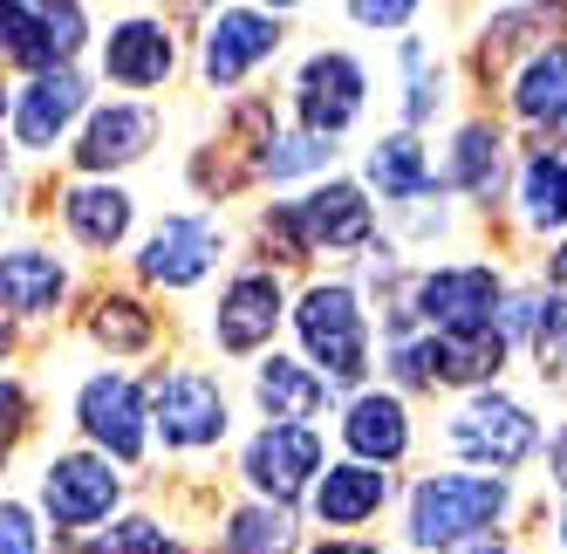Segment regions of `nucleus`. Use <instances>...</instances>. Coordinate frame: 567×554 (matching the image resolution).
Returning <instances> with one entry per match:
<instances>
[{
  "label": "nucleus",
  "instance_id": "24",
  "mask_svg": "<svg viewBox=\"0 0 567 554\" xmlns=\"http://www.w3.org/2000/svg\"><path fill=\"white\" fill-rule=\"evenodd\" d=\"M506 363V336L499 329H465V336H437V377L444 383H485Z\"/></svg>",
  "mask_w": 567,
  "mask_h": 554
},
{
  "label": "nucleus",
  "instance_id": "10",
  "mask_svg": "<svg viewBox=\"0 0 567 554\" xmlns=\"http://www.w3.org/2000/svg\"><path fill=\"white\" fill-rule=\"evenodd\" d=\"M295 110H301L308 137H321V144H329L336 131H349L355 110H362V69H355V55H315V62H301Z\"/></svg>",
  "mask_w": 567,
  "mask_h": 554
},
{
  "label": "nucleus",
  "instance_id": "12",
  "mask_svg": "<svg viewBox=\"0 0 567 554\" xmlns=\"http://www.w3.org/2000/svg\"><path fill=\"white\" fill-rule=\"evenodd\" d=\"M213 254H219L213 219H198V213H172L165 226L151 233V247H144V274H151V281H165V288H192L198 274L213 267Z\"/></svg>",
  "mask_w": 567,
  "mask_h": 554
},
{
  "label": "nucleus",
  "instance_id": "30",
  "mask_svg": "<svg viewBox=\"0 0 567 554\" xmlns=\"http://www.w3.org/2000/svg\"><path fill=\"white\" fill-rule=\"evenodd\" d=\"M96 554H178V541L157 527V521H124V527H110Z\"/></svg>",
  "mask_w": 567,
  "mask_h": 554
},
{
  "label": "nucleus",
  "instance_id": "39",
  "mask_svg": "<svg viewBox=\"0 0 567 554\" xmlns=\"http://www.w3.org/2000/svg\"><path fill=\"white\" fill-rule=\"evenodd\" d=\"M0 356H8V322H0Z\"/></svg>",
  "mask_w": 567,
  "mask_h": 554
},
{
  "label": "nucleus",
  "instance_id": "21",
  "mask_svg": "<svg viewBox=\"0 0 567 554\" xmlns=\"http://www.w3.org/2000/svg\"><path fill=\"white\" fill-rule=\"evenodd\" d=\"M62 219H69V233H75L83 247L110 254V247L131 233V192H124V185H75L69 199H62Z\"/></svg>",
  "mask_w": 567,
  "mask_h": 554
},
{
  "label": "nucleus",
  "instance_id": "28",
  "mask_svg": "<svg viewBox=\"0 0 567 554\" xmlns=\"http://www.w3.org/2000/svg\"><path fill=\"white\" fill-rule=\"evenodd\" d=\"M493 178H499V131L493 124H465L458 131V151H452V185L493 192Z\"/></svg>",
  "mask_w": 567,
  "mask_h": 554
},
{
  "label": "nucleus",
  "instance_id": "11",
  "mask_svg": "<svg viewBox=\"0 0 567 554\" xmlns=\"http://www.w3.org/2000/svg\"><path fill=\"white\" fill-rule=\"evenodd\" d=\"M280 49V21L260 14V8H226L206 34V83L213 90H233L254 62H267Z\"/></svg>",
  "mask_w": 567,
  "mask_h": 554
},
{
  "label": "nucleus",
  "instance_id": "7",
  "mask_svg": "<svg viewBox=\"0 0 567 554\" xmlns=\"http://www.w3.org/2000/svg\"><path fill=\"white\" fill-rule=\"evenodd\" d=\"M151 418H157V431H165L172 452H198V445L226 439V398H219V383L198 377V370H178V377L157 383Z\"/></svg>",
  "mask_w": 567,
  "mask_h": 554
},
{
  "label": "nucleus",
  "instance_id": "41",
  "mask_svg": "<svg viewBox=\"0 0 567 554\" xmlns=\"http://www.w3.org/2000/svg\"><path fill=\"white\" fill-rule=\"evenodd\" d=\"M0 110H8V96H0Z\"/></svg>",
  "mask_w": 567,
  "mask_h": 554
},
{
  "label": "nucleus",
  "instance_id": "4",
  "mask_svg": "<svg viewBox=\"0 0 567 554\" xmlns=\"http://www.w3.org/2000/svg\"><path fill=\"white\" fill-rule=\"evenodd\" d=\"M116 500H124V472H110V459L96 452H62L42 472V506L55 513V527H96Z\"/></svg>",
  "mask_w": 567,
  "mask_h": 554
},
{
  "label": "nucleus",
  "instance_id": "2",
  "mask_svg": "<svg viewBox=\"0 0 567 554\" xmlns=\"http://www.w3.org/2000/svg\"><path fill=\"white\" fill-rule=\"evenodd\" d=\"M295 329H301L308 356L336 383H355L362 370H370V336H362V308H355L349 288H329V281L308 288L301 308H295Z\"/></svg>",
  "mask_w": 567,
  "mask_h": 554
},
{
  "label": "nucleus",
  "instance_id": "14",
  "mask_svg": "<svg viewBox=\"0 0 567 554\" xmlns=\"http://www.w3.org/2000/svg\"><path fill=\"white\" fill-rule=\"evenodd\" d=\"M295 219H301V240L308 247H329V254H349V247H362L377 233L370 199H362L355 185H315L308 199L295 206Z\"/></svg>",
  "mask_w": 567,
  "mask_h": 554
},
{
  "label": "nucleus",
  "instance_id": "17",
  "mask_svg": "<svg viewBox=\"0 0 567 554\" xmlns=\"http://www.w3.org/2000/svg\"><path fill=\"white\" fill-rule=\"evenodd\" d=\"M274 322H280V281L274 274H239V281L226 288V301H219L213 336H219V349L247 356V349H260L274 336Z\"/></svg>",
  "mask_w": 567,
  "mask_h": 554
},
{
  "label": "nucleus",
  "instance_id": "38",
  "mask_svg": "<svg viewBox=\"0 0 567 554\" xmlns=\"http://www.w3.org/2000/svg\"><path fill=\"white\" fill-rule=\"evenodd\" d=\"M554 281L567 288V240H560V254H554Z\"/></svg>",
  "mask_w": 567,
  "mask_h": 554
},
{
  "label": "nucleus",
  "instance_id": "25",
  "mask_svg": "<svg viewBox=\"0 0 567 554\" xmlns=\"http://www.w3.org/2000/svg\"><path fill=\"white\" fill-rule=\"evenodd\" d=\"M370 178L383 185V199H424V192H431L424 144H417V137H383V144L370 151Z\"/></svg>",
  "mask_w": 567,
  "mask_h": 554
},
{
  "label": "nucleus",
  "instance_id": "9",
  "mask_svg": "<svg viewBox=\"0 0 567 554\" xmlns=\"http://www.w3.org/2000/svg\"><path fill=\"white\" fill-rule=\"evenodd\" d=\"M417 308L424 322L444 336H465V329H493V308H499V274L493 267H437L417 281Z\"/></svg>",
  "mask_w": 567,
  "mask_h": 554
},
{
  "label": "nucleus",
  "instance_id": "16",
  "mask_svg": "<svg viewBox=\"0 0 567 554\" xmlns=\"http://www.w3.org/2000/svg\"><path fill=\"white\" fill-rule=\"evenodd\" d=\"M157 137V116L144 103H110L90 116V131L83 144H75V165L83 172H116V165H131V157H144Z\"/></svg>",
  "mask_w": 567,
  "mask_h": 554
},
{
  "label": "nucleus",
  "instance_id": "19",
  "mask_svg": "<svg viewBox=\"0 0 567 554\" xmlns=\"http://www.w3.org/2000/svg\"><path fill=\"white\" fill-rule=\"evenodd\" d=\"M69 288V267L42 247H14V254H0V308H14V315H49Z\"/></svg>",
  "mask_w": 567,
  "mask_h": 554
},
{
  "label": "nucleus",
  "instance_id": "3",
  "mask_svg": "<svg viewBox=\"0 0 567 554\" xmlns=\"http://www.w3.org/2000/svg\"><path fill=\"white\" fill-rule=\"evenodd\" d=\"M452 445L465 459H478V465H493V480H499L506 465H519L540 445V424L526 418L513 398H499V390H478V398H465L458 418H452Z\"/></svg>",
  "mask_w": 567,
  "mask_h": 554
},
{
  "label": "nucleus",
  "instance_id": "37",
  "mask_svg": "<svg viewBox=\"0 0 567 554\" xmlns=\"http://www.w3.org/2000/svg\"><path fill=\"white\" fill-rule=\"evenodd\" d=\"M554 480H560V486H567V424H560V431H554Z\"/></svg>",
  "mask_w": 567,
  "mask_h": 554
},
{
  "label": "nucleus",
  "instance_id": "15",
  "mask_svg": "<svg viewBox=\"0 0 567 554\" xmlns=\"http://www.w3.org/2000/svg\"><path fill=\"white\" fill-rule=\"evenodd\" d=\"M83 103H90V90H83V75H75V69L34 75V83L21 90V103H14V137L28 151H49L75 124V110H83Z\"/></svg>",
  "mask_w": 567,
  "mask_h": 554
},
{
  "label": "nucleus",
  "instance_id": "20",
  "mask_svg": "<svg viewBox=\"0 0 567 554\" xmlns=\"http://www.w3.org/2000/svg\"><path fill=\"white\" fill-rule=\"evenodd\" d=\"M383 500H390V472L377 465H329V480L315 486L321 527H362L370 513H383Z\"/></svg>",
  "mask_w": 567,
  "mask_h": 554
},
{
  "label": "nucleus",
  "instance_id": "32",
  "mask_svg": "<svg viewBox=\"0 0 567 554\" xmlns=\"http://www.w3.org/2000/svg\"><path fill=\"white\" fill-rule=\"evenodd\" d=\"M21 424H28V390L14 377H0V459H8V445L21 439Z\"/></svg>",
  "mask_w": 567,
  "mask_h": 554
},
{
  "label": "nucleus",
  "instance_id": "6",
  "mask_svg": "<svg viewBox=\"0 0 567 554\" xmlns=\"http://www.w3.org/2000/svg\"><path fill=\"white\" fill-rule=\"evenodd\" d=\"M315 472H321V439L308 424H267L260 439L247 445V480L267 506H288L315 486Z\"/></svg>",
  "mask_w": 567,
  "mask_h": 554
},
{
  "label": "nucleus",
  "instance_id": "26",
  "mask_svg": "<svg viewBox=\"0 0 567 554\" xmlns=\"http://www.w3.org/2000/svg\"><path fill=\"white\" fill-rule=\"evenodd\" d=\"M519 213L534 226H567V157H534L519 178Z\"/></svg>",
  "mask_w": 567,
  "mask_h": 554
},
{
  "label": "nucleus",
  "instance_id": "18",
  "mask_svg": "<svg viewBox=\"0 0 567 554\" xmlns=\"http://www.w3.org/2000/svg\"><path fill=\"white\" fill-rule=\"evenodd\" d=\"M342 439H349L355 465H390V459L411 452V418H403L396 398H383V390H377V398H355V404H349Z\"/></svg>",
  "mask_w": 567,
  "mask_h": 554
},
{
  "label": "nucleus",
  "instance_id": "1",
  "mask_svg": "<svg viewBox=\"0 0 567 554\" xmlns=\"http://www.w3.org/2000/svg\"><path fill=\"white\" fill-rule=\"evenodd\" d=\"M506 513V480L485 472H437L411 493V541L417 547H458L472 534H485Z\"/></svg>",
  "mask_w": 567,
  "mask_h": 554
},
{
  "label": "nucleus",
  "instance_id": "29",
  "mask_svg": "<svg viewBox=\"0 0 567 554\" xmlns=\"http://www.w3.org/2000/svg\"><path fill=\"white\" fill-rule=\"evenodd\" d=\"M90 336H96V342H110L116 356H131V349H144V342H151V315H144L131 295H110V301L90 315Z\"/></svg>",
  "mask_w": 567,
  "mask_h": 554
},
{
  "label": "nucleus",
  "instance_id": "8",
  "mask_svg": "<svg viewBox=\"0 0 567 554\" xmlns=\"http://www.w3.org/2000/svg\"><path fill=\"white\" fill-rule=\"evenodd\" d=\"M75 49H83V14L75 8H0V55L8 62L55 75L69 69Z\"/></svg>",
  "mask_w": 567,
  "mask_h": 554
},
{
  "label": "nucleus",
  "instance_id": "22",
  "mask_svg": "<svg viewBox=\"0 0 567 554\" xmlns=\"http://www.w3.org/2000/svg\"><path fill=\"white\" fill-rule=\"evenodd\" d=\"M254 398H260V411H267L274 424H301V418L321 411L329 383H321L308 363H288V356H274V363H260V377H254Z\"/></svg>",
  "mask_w": 567,
  "mask_h": 554
},
{
  "label": "nucleus",
  "instance_id": "13",
  "mask_svg": "<svg viewBox=\"0 0 567 554\" xmlns=\"http://www.w3.org/2000/svg\"><path fill=\"white\" fill-rule=\"evenodd\" d=\"M172 62H178V49H172L165 21H144V14H137V21H116L110 42H103V75H110V83H124V90L165 83Z\"/></svg>",
  "mask_w": 567,
  "mask_h": 554
},
{
  "label": "nucleus",
  "instance_id": "36",
  "mask_svg": "<svg viewBox=\"0 0 567 554\" xmlns=\"http://www.w3.org/2000/svg\"><path fill=\"white\" fill-rule=\"evenodd\" d=\"M315 554H377V547H370V541H321Z\"/></svg>",
  "mask_w": 567,
  "mask_h": 554
},
{
  "label": "nucleus",
  "instance_id": "33",
  "mask_svg": "<svg viewBox=\"0 0 567 554\" xmlns=\"http://www.w3.org/2000/svg\"><path fill=\"white\" fill-rule=\"evenodd\" d=\"M0 554H34V521H28V506H0Z\"/></svg>",
  "mask_w": 567,
  "mask_h": 554
},
{
  "label": "nucleus",
  "instance_id": "5",
  "mask_svg": "<svg viewBox=\"0 0 567 554\" xmlns=\"http://www.w3.org/2000/svg\"><path fill=\"white\" fill-rule=\"evenodd\" d=\"M144 418H151L144 390L131 377H116V370H103V377H90L83 390H75V424H83L103 445V459H116V465H131L144 452Z\"/></svg>",
  "mask_w": 567,
  "mask_h": 554
},
{
  "label": "nucleus",
  "instance_id": "27",
  "mask_svg": "<svg viewBox=\"0 0 567 554\" xmlns=\"http://www.w3.org/2000/svg\"><path fill=\"white\" fill-rule=\"evenodd\" d=\"M288 547H295L288 506H247V513H233L226 554H288Z\"/></svg>",
  "mask_w": 567,
  "mask_h": 554
},
{
  "label": "nucleus",
  "instance_id": "23",
  "mask_svg": "<svg viewBox=\"0 0 567 554\" xmlns=\"http://www.w3.org/2000/svg\"><path fill=\"white\" fill-rule=\"evenodd\" d=\"M513 103H519V116H534V124H567V42H554L526 62Z\"/></svg>",
  "mask_w": 567,
  "mask_h": 554
},
{
  "label": "nucleus",
  "instance_id": "31",
  "mask_svg": "<svg viewBox=\"0 0 567 554\" xmlns=\"http://www.w3.org/2000/svg\"><path fill=\"white\" fill-rule=\"evenodd\" d=\"M336 144H321V137H288V151H267V172L274 178H288V172H308V165H321Z\"/></svg>",
  "mask_w": 567,
  "mask_h": 554
},
{
  "label": "nucleus",
  "instance_id": "40",
  "mask_svg": "<svg viewBox=\"0 0 567 554\" xmlns=\"http://www.w3.org/2000/svg\"><path fill=\"white\" fill-rule=\"evenodd\" d=\"M560 541H567V521H560Z\"/></svg>",
  "mask_w": 567,
  "mask_h": 554
},
{
  "label": "nucleus",
  "instance_id": "34",
  "mask_svg": "<svg viewBox=\"0 0 567 554\" xmlns=\"http://www.w3.org/2000/svg\"><path fill=\"white\" fill-rule=\"evenodd\" d=\"M547 356H567V295H554L547 315H540V363Z\"/></svg>",
  "mask_w": 567,
  "mask_h": 554
},
{
  "label": "nucleus",
  "instance_id": "35",
  "mask_svg": "<svg viewBox=\"0 0 567 554\" xmlns=\"http://www.w3.org/2000/svg\"><path fill=\"white\" fill-rule=\"evenodd\" d=\"M355 21H362V28H403V21H411V8H403V0L377 8V0H370V8H355Z\"/></svg>",
  "mask_w": 567,
  "mask_h": 554
}]
</instances>
